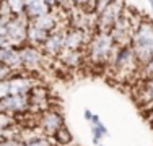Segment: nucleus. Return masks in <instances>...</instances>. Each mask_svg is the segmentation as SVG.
<instances>
[{
  "mask_svg": "<svg viewBox=\"0 0 153 146\" xmlns=\"http://www.w3.org/2000/svg\"><path fill=\"white\" fill-rule=\"evenodd\" d=\"M135 58L140 67H143L153 57V21L148 18H142L134 28L132 39H130Z\"/></svg>",
  "mask_w": 153,
  "mask_h": 146,
  "instance_id": "1",
  "label": "nucleus"
},
{
  "mask_svg": "<svg viewBox=\"0 0 153 146\" xmlns=\"http://www.w3.org/2000/svg\"><path fill=\"white\" fill-rule=\"evenodd\" d=\"M111 34L108 31H93L85 47V54L88 62L94 65H106L111 60V55L116 49Z\"/></svg>",
  "mask_w": 153,
  "mask_h": 146,
  "instance_id": "2",
  "label": "nucleus"
},
{
  "mask_svg": "<svg viewBox=\"0 0 153 146\" xmlns=\"http://www.w3.org/2000/svg\"><path fill=\"white\" fill-rule=\"evenodd\" d=\"M108 65L112 70V75L117 80H122V81H127L132 75H138L140 73V65H138L130 44L129 46L116 47L111 55V60L108 62Z\"/></svg>",
  "mask_w": 153,
  "mask_h": 146,
  "instance_id": "3",
  "label": "nucleus"
},
{
  "mask_svg": "<svg viewBox=\"0 0 153 146\" xmlns=\"http://www.w3.org/2000/svg\"><path fill=\"white\" fill-rule=\"evenodd\" d=\"M142 20L140 15L134 13L130 8L124 10V13L119 16V20L114 23V26L111 28L109 34H111L112 41L117 47L121 46H129L130 44V39H132V32H134V28L137 26V23Z\"/></svg>",
  "mask_w": 153,
  "mask_h": 146,
  "instance_id": "4",
  "label": "nucleus"
},
{
  "mask_svg": "<svg viewBox=\"0 0 153 146\" xmlns=\"http://www.w3.org/2000/svg\"><path fill=\"white\" fill-rule=\"evenodd\" d=\"M127 3L126 0H112L106 5V8L101 13L96 15V21H94V31H111L114 23L119 20V16L124 13Z\"/></svg>",
  "mask_w": 153,
  "mask_h": 146,
  "instance_id": "5",
  "label": "nucleus"
},
{
  "mask_svg": "<svg viewBox=\"0 0 153 146\" xmlns=\"http://www.w3.org/2000/svg\"><path fill=\"white\" fill-rule=\"evenodd\" d=\"M30 24V18L26 13L13 15L7 23V42L13 47H21L26 44V28Z\"/></svg>",
  "mask_w": 153,
  "mask_h": 146,
  "instance_id": "6",
  "label": "nucleus"
},
{
  "mask_svg": "<svg viewBox=\"0 0 153 146\" xmlns=\"http://www.w3.org/2000/svg\"><path fill=\"white\" fill-rule=\"evenodd\" d=\"M64 117H62L60 111H56L52 107H47L44 111L39 112V115L36 117V125L38 128L47 136H52L57 130L64 125Z\"/></svg>",
  "mask_w": 153,
  "mask_h": 146,
  "instance_id": "7",
  "label": "nucleus"
},
{
  "mask_svg": "<svg viewBox=\"0 0 153 146\" xmlns=\"http://www.w3.org/2000/svg\"><path fill=\"white\" fill-rule=\"evenodd\" d=\"M0 111L5 114L18 117L30 112V99L28 94H8L0 99Z\"/></svg>",
  "mask_w": 153,
  "mask_h": 146,
  "instance_id": "8",
  "label": "nucleus"
},
{
  "mask_svg": "<svg viewBox=\"0 0 153 146\" xmlns=\"http://www.w3.org/2000/svg\"><path fill=\"white\" fill-rule=\"evenodd\" d=\"M21 57V63H23V70L26 72H34L42 65V62L46 60V54L42 52L41 47L30 46V44H23L21 47H18Z\"/></svg>",
  "mask_w": 153,
  "mask_h": 146,
  "instance_id": "9",
  "label": "nucleus"
},
{
  "mask_svg": "<svg viewBox=\"0 0 153 146\" xmlns=\"http://www.w3.org/2000/svg\"><path fill=\"white\" fill-rule=\"evenodd\" d=\"M8 83H10V94H28L36 86V80L26 70L13 72L8 76Z\"/></svg>",
  "mask_w": 153,
  "mask_h": 146,
  "instance_id": "10",
  "label": "nucleus"
},
{
  "mask_svg": "<svg viewBox=\"0 0 153 146\" xmlns=\"http://www.w3.org/2000/svg\"><path fill=\"white\" fill-rule=\"evenodd\" d=\"M65 29L64 26L57 28L56 31L49 32L46 38V41L42 42L41 49L46 54V57H59L60 52L64 50V42H65Z\"/></svg>",
  "mask_w": 153,
  "mask_h": 146,
  "instance_id": "11",
  "label": "nucleus"
},
{
  "mask_svg": "<svg viewBox=\"0 0 153 146\" xmlns=\"http://www.w3.org/2000/svg\"><path fill=\"white\" fill-rule=\"evenodd\" d=\"M90 39V32L78 26H68L65 29V42L64 49L68 50H83Z\"/></svg>",
  "mask_w": 153,
  "mask_h": 146,
  "instance_id": "12",
  "label": "nucleus"
},
{
  "mask_svg": "<svg viewBox=\"0 0 153 146\" xmlns=\"http://www.w3.org/2000/svg\"><path fill=\"white\" fill-rule=\"evenodd\" d=\"M0 63L7 65L12 72L23 70V63H21V57H20L18 47H13L10 44L0 47Z\"/></svg>",
  "mask_w": 153,
  "mask_h": 146,
  "instance_id": "13",
  "label": "nucleus"
},
{
  "mask_svg": "<svg viewBox=\"0 0 153 146\" xmlns=\"http://www.w3.org/2000/svg\"><path fill=\"white\" fill-rule=\"evenodd\" d=\"M138 93H140V96L137 97V101H140L142 105L153 111V75L142 78V85L138 88Z\"/></svg>",
  "mask_w": 153,
  "mask_h": 146,
  "instance_id": "14",
  "label": "nucleus"
},
{
  "mask_svg": "<svg viewBox=\"0 0 153 146\" xmlns=\"http://www.w3.org/2000/svg\"><path fill=\"white\" fill-rule=\"evenodd\" d=\"M47 12H51V7L47 5L46 0H26L25 2V13L26 16L33 20L36 16H41Z\"/></svg>",
  "mask_w": 153,
  "mask_h": 146,
  "instance_id": "15",
  "label": "nucleus"
},
{
  "mask_svg": "<svg viewBox=\"0 0 153 146\" xmlns=\"http://www.w3.org/2000/svg\"><path fill=\"white\" fill-rule=\"evenodd\" d=\"M47 34H49V32H46L44 29L38 28L34 23H31V20H30V24H28V28H26V44L41 47L42 42L46 41Z\"/></svg>",
  "mask_w": 153,
  "mask_h": 146,
  "instance_id": "16",
  "label": "nucleus"
},
{
  "mask_svg": "<svg viewBox=\"0 0 153 146\" xmlns=\"http://www.w3.org/2000/svg\"><path fill=\"white\" fill-rule=\"evenodd\" d=\"M60 62L68 68H76L80 67V63L83 62V50H68V49H64L60 52Z\"/></svg>",
  "mask_w": 153,
  "mask_h": 146,
  "instance_id": "17",
  "label": "nucleus"
},
{
  "mask_svg": "<svg viewBox=\"0 0 153 146\" xmlns=\"http://www.w3.org/2000/svg\"><path fill=\"white\" fill-rule=\"evenodd\" d=\"M51 138H52V141H54L57 146H68V145L74 143V136H72L70 130L65 127V123H64V125H62L60 128L57 130Z\"/></svg>",
  "mask_w": 153,
  "mask_h": 146,
  "instance_id": "18",
  "label": "nucleus"
},
{
  "mask_svg": "<svg viewBox=\"0 0 153 146\" xmlns=\"http://www.w3.org/2000/svg\"><path fill=\"white\" fill-rule=\"evenodd\" d=\"M52 143L54 141L51 136L39 133V135H36V136L30 138V140H26V141H21V146H52Z\"/></svg>",
  "mask_w": 153,
  "mask_h": 146,
  "instance_id": "19",
  "label": "nucleus"
},
{
  "mask_svg": "<svg viewBox=\"0 0 153 146\" xmlns=\"http://www.w3.org/2000/svg\"><path fill=\"white\" fill-rule=\"evenodd\" d=\"M90 127H91V135H93V143L94 145H100L101 140H103V138H106L108 135H109L108 128L104 127V123L101 122V120L98 123H94V125H90Z\"/></svg>",
  "mask_w": 153,
  "mask_h": 146,
  "instance_id": "20",
  "label": "nucleus"
},
{
  "mask_svg": "<svg viewBox=\"0 0 153 146\" xmlns=\"http://www.w3.org/2000/svg\"><path fill=\"white\" fill-rule=\"evenodd\" d=\"M94 2H96V0H72V7L82 8V10H85V12L94 15Z\"/></svg>",
  "mask_w": 153,
  "mask_h": 146,
  "instance_id": "21",
  "label": "nucleus"
},
{
  "mask_svg": "<svg viewBox=\"0 0 153 146\" xmlns=\"http://www.w3.org/2000/svg\"><path fill=\"white\" fill-rule=\"evenodd\" d=\"M12 10V15H21L25 13V0H7Z\"/></svg>",
  "mask_w": 153,
  "mask_h": 146,
  "instance_id": "22",
  "label": "nucleus"
},
{
  "mask_svg": "<svg viewBox=\"0 0 153 146\" xmlns=\"http://www.w3.org/2000/svg\"><path fill=\"white\" fill-rule=\"evenodd\" d=\"M15 123V117L5 114V112L0 111V128H5V127H10Z\"/></svg>",
  "mask_w": 153,
  "mask_h": 146,
  "instance_id": "23",
  "label": "nucleus"
},
{
  "mask_svg": "<svg viewBox=\"0 0 153 146\" xmlns=\"http://www.w3.org/2000/svg\"><path fill=\"white\" fill-rule=\"evenodd\" d=\"M138 75H142V78L153 75V57L143 65V67H140V73H138Z\"/></svg>",
  "mask_w": 153,
  "mask_h": 146,
  "instance_id": "24",
  "label": "nucleus"
},
{
  "mask_svg": "<svg viewBox=\"0 0 153 146\" xmlns=\"http://www.w3.org/2000/svg\"><path fill=\"white\" fill-rule=\"evenodd\" d=\"M0 16H5V18L13 16L12 10H10V5H8L7 0H0Z\"/></svg>",
  "mask_w": 153,
  "mask_h": 146,
  "instance_id": "25",
  "label": "nucleus"
},
{
  "mask_svg": "<svg viewBox=\"0 0 153 146\" xmlns=\"http://www.w3.org/2000/svg\"><path fill=\"white\" fill-rule=\"evenodd\" d=\"M10 94V83H8V78L5 80H0V99H3L5 96Z\"/></svg>",
  "mask_w": 153,
  "mask_h": 146,
  "instance_id": "26",
  "label": "nucleus"
},
{
  "mask_svg": "<svg viewBox=\"0 0 153 146\" xmlns=\"http://www.w3.org/2000/svg\"><path fill=\"white\" fill-rule=\"evenodd\" d=\"M109 2H112V0H96V2H94V15H98V13L103 12Z\"/></svg>",
  "mask_w": 153,
  "mask_h": 146,
  "instance_id": "27",
  "label": "nucleus"
},
{
  "mask_svg": "<svg viewBox=\"0 0 153 146\" xmlns=\"http://www.w3.org/2000/svg\"><path fill=\"white\" fill-rule=\"evenodd\" d=\"M0 146H21V140L20 138H7L5 141H2Z\"/></svg>",
  "mask_w": 153,
  "mask_h": 146,
  "instance_id": "28",
  "label": "nucleus"
},
{
  "mask_svg": "<svg viewBox=\"0 0 153 146\" xmlns=\"http://www.w3.org/2000/svg\"><path fill=\"white\" fill-rule=\"evenodd\" d=\"M10 18H12V16H10ZM10 18L0 16V36H3V38L7 36V23H8Z\"/></svg>",
  "mask_w": 153,
  "mask_h": 146,
  "instance_id": "29",
  "label": "nucleus"
},
{
  "mask_svg": "<svg viewBox=\"0 0 153 146\" xmlns=\"http://www.w3.org/2000/svg\"><path fill=\"white\" fill-rule=\"evenodd\" d=\"M12 70H10L7 65H3V63H0V80H5V78H8L10 75H12Z\"/></svg>",
  "mask_w": 153,
  "mask_h": 146,
  "instance_id": "30",
  "label": "nucleus"
},
{
  "mask_svg": "<svg viewBox=\"0 0 153 146\" xmlns=\"http://www.w3.org/2000/svg\"><path fill=\"white\" fill-rule=\"evenodd\" d=\"M56 3H57V8H64V10H67L68 7L72 5V0H56Z\"/></svg>",
  "mask_w": 153,
  "mask_h": 146,
  "instance_id": "31",
  "label": "nucleus"
},
{
  "mask_svg": "<svg viewBox=\"0 0 153 146\" xmlns=\"http://www.w3.org/2000/svg\"><path fill=\"white\" fill-rule=\"evenodd\" d=\"M93 115H94V114H93L91 111H90V109H85V112H83V117H85V120H88V122H90Z\"/></svg>",
  "mask_w": 153,
  "mask_h": 146,
  "instance_id": "32",
  "label": "nucleus"
},
{
  "mask_svg": "<svg viewBox=\"0 0 153 146\" xmlns=\"http://www.w3.org/2000/svg\"><path fill=\"white\" fill-rule=\"evenodd\" d=\"M100 115H96V114H94L93 117H91V120H90V125H94V123H98V122H100Z\"/></svg>",
  "mask_w": 153,
  "mask_h": 146,
  "instance_id": "33",
  "label": "nucleus"
},
{
  "mask_svg": "<svg viewBox=\"0 0 153 146\" xmlns=\"http://www.w3.org/2000/svg\"><path fill=\"white\" fill-rule=\"evenodd\" d=\"M7 38H3V36H0V47H3V46H7Z\"/></svg>",
  "mask_w": 153,
  "mask_h": 146,
  "instance_id": "34",
  "label": "nucleus"
},
{
  "mask_svg": "<svg viewBox=\"0 0 153 146\" xmlns=\"http://www.w3.org/2000/svg\"><path fill=\"white\" fill-rule=\"evenodd\" d=\"M148 2V5H150V8H152V12H153V0H147Z\"/></svg>",
  "mask_w": 153,
  "mask_h": 146,
  "instance_id": "35",
  "label": "nucleus"
},
{
  "mask_svg": "<svg viewBox=\"0 0 153 146\" xmlns=\"http://www.w3.org/2000/svg\"><path fill=\"white\" fill-rule=\"evenodd\" d=\"M150 125H152V128H153V111H152V115H150Z\"/></svg>",
  "mask_w": 153,
  "mask_h": 146,
  "instance_id": "36",
  "label": "nucleus"
},
{
  "mask_svg": "<svg viewBox=\"0 0 153 146\" xmlns=\"http://www.w3.org/2000/svg\"><path fill=\"white\" fill-rule=\"evenodd\" d=\"M98 146H104V145H101V143H100V145H98Z\"/></svg>",
  "mask_w": 153,
  "mask_h": 146,
  "instance_id": "37",
  "label": "nucleus"
}]
</instances>
